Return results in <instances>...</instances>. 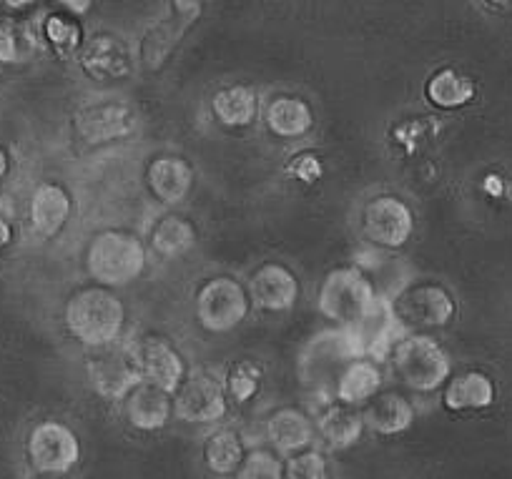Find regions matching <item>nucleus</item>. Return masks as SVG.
<instances>
[{"instance_id":"f257e3e1","label":"nucleus","mask_w":512,"mask_h":479,"mask_svg":"<svg viewBox=\"0 0 512 479\" xmlns=\"http://www.w3.org/2000/svg\"><path fill=\"white\" fill-rule=\"evenodd\" d=\"M364 357L357 337L344 327L322 329L299 347L297 379L312 397L334 402V384L354 359Z\"/></svg>"},{"instance_id":"f03ea898","label":"nucleus","mask_w":512,"mask_h":479,"mask_svg":"<svg viewBox=\"0 0 512 479\" xmlns=\"http://www.w3.org/2000/svg\"><path fill=\"white\" fill-rule=\"evenodd\" d=\"M63 322L78 344L101 349L121 339L126 329V304L108 286H83L68 296Z\"/></svg>"},{"instance_id":"7ed1b4c3","label":"nucleus","mask_w":512,"mask_h":479,"mask_svg":"<svg viewBox=\"0 0 512 479\" xmlns=\"http://www.w3.org/2000/svg\"><path fill=\"white\" fill-rule=\"evenodd\" d=\"M149 249L134 231L106 229L91 236L86 249V271L96 284L118 289L146 271Z\"/></svg>"},{"instance_id":"20e7f679","label":"nucleus","mask_w":512,"mask_h":479,"mask_svg":"<svg viewBox=\"0 0 512 479\" xmlns=\"http://www.w3.org/2000/svg\"><path fill=\"white\" fill-rule=\"evenodd\" d=\"M379 294L369 276L357 264L337 266L322 279L317 309L334 327L352 329L379 304Z\"/></svg>"},{"instance_id":"39448f33","label":"nucleus","mask_w":512,"mask_h":479,"mask_svg":"<svg viewBox=\"0 0 512 479\" xmlns=\"http://www.w3.org/2000/svg\"><path fill=\"white\" fill-rule=\"evenodd\" d=\"M392 372L417 394H432L445 387L452 377V359L440 342L430 334L412 332L405 334L392 347L390 357Z\"/></svg>"},{"instance_id":"423d86ee","label":"nucleus","mask_w":512,"mask_h":479,"mask_svg":"<svg viewBox=\"0 0 512 479\" xmlns=\"http://www.w3.org/2000/svg\"><path fill=\"white\" fill-rule=\"evenodd\" d=\"M86 377L98 397L106 402H123L144 382L139 347L118 339L101 349H91L86 359Z\"/></svg>"},{"instance_id":"0eeeda50","label":"nucleus","mask_w":512,"mask_h":479,"mask_svg":"<svg viewBox=\"0 0 512 479\" xmlns=\"http://www.w3.org/2000/svg\"><path fill=\"white\" fill-rule=\"evenodd\" d=\"M251 306L249 289L229 274L209 276L194 296L196 322L211 334L234 332L246 322Z\"/></svg>"},{"instance_id":"6e6552de","label":"nucleus","mask_w":512,"mask_h":479,"mask_svg":"<svg viewBox=\"0 0 512 479\" xmlns=\"http://www.w3.org/2000/svg\"><path fill=\"white\" fill-rule=\"evenodd\" d=\"M397 322L407 334L442 329L455 319L457 304L450 289L430 279H415L390 301Z\"/></svg>"},{"instance_id":"1a4fd4ad","label":"nucleus","mask_w":512,"mask_h":479,"mask_svg":"<svg viewBox=\"0 0 512 479\" xmlns=\"http://www.w3.org/2000/svg\"><path fill=\"white\" fill-rule=\"evenodd\" d=\"M204 3L201 0H169L161 16L146 26L139 41V63L149 71H159L176 51L186 33L199 23Z\"/></svg>"},{"instance_id":"9d476101","label":"nucleus","mask_w":512,"mask_h":479,"mask_svg":"<svg viewBox=\"0 0 512 479\" xmlns=\"http://www.w3.org/2000/svg\"><path fill=\"white\" fill-rule=\"evenodd\" d=\"M359 226H362V236L372 244V249L397 251L412 239L415 214H412L410 204L402 201L400 196L379 194L362 206Z\"/></svg>"},{"instance_id":"9b49d317","label":"nucleus","mask_w":512,"mask_h":479,"mask_svg":"<svg viewBox=\"0 0 512 479\" xmlns=\"http://www.w3.org/2000/svg\"><path fill=\"white\" fill-rule=\"evenodd\" d=\"M229 414V397L221 377L206 369L186 374L181 387L174 392V417L186 424H221Z\"/></svg>"},{"instance_id":"f8f14e48","label":"nucleus","mask_w":512,"mask_h":479,"mask_svg":"<svg viewBox=\"0 0 512 479\" xmlns=\"http://www.w3.org/2000/svg\"><path fill=\"white\" fill-rule=\"evenodd\" d=\"M26 454L38 474H68L81 462V439L61 419H43L28 434Z\"/></svg>"},{"instance_id":"ddd939ff","label":"nucleus","mask_w":512,"mask_h":479,"mask_svg":"<svg viewBox=\"0 0 512 479\" xmlns=\"http://www.w3.org/2000/svg\"><path fill=\"white\" fill-rule=\"evenodd\" d=\"M246 289H249L251 304L256 309L269 311V314L294 309L299 294H302L297 274L287 264H282V261H264V264L256 266L249 274Z\"/></svg>"},{"instance_id":"4468645a","label":"nucleus","mask_w":512,"mask_h":479,"mask_svg":"<svg viewBox=\"0 0 512 479\" xmlns=\"http://www.w3.org/2000/svg\"><path fill=\"white\" fill-rule=\"evenodd\" d=\"M81 68L91 81H123L136 71V56L123 38L98 33L81 48Z\"/></svg>"},{"instance_id":"2eb2a0df","label":"nucleus","mask_w":512,"mask_h":479,"mask_svg":"<svg viewBox=\"0 0 512 479\" xmlns=\"http://www.w3.org/2000/svg\"><path fill=\"white\" fill-rule=\"evenodd\" d=\"M136 347H139L144 382H151L174 394L189 374L184 354L176 349V344L164 334H146Z\"/></svg>"},{"instance_id":"dca6fc26","label":"nucleus","mask_w":512,"mask_h":479,"mask_svg":"<svg viewBox=\"0 0 512 479\" xmlns=\"http://www.w3.org/2000/svg\"><path fill=\"white\" fill-rule=\"evenodd\" d=\"M264 439L277 454H297L302 449L312 447L317 439V424L312 414L304 412L302 407H277L267 419H264Z\"/></svg>"},{"instance_id":"f3484780","label":"nucleus","mask_w":512,"mask_h":479,"mask_svg":"<svg viewBox=\"0 0 512 479\" xmlns=\"http://www.w3.org/2000/svg\"><path fill=\"white\" fill-rule=\"evenodd\" d=\"M146 186L159 204H181L194 186V166L174 153L154 156L146 166Z\"/></svg>"},{"instance_id":"a211bd4d","label":"nucleus","mask_w":512,"mask_h":479,"mask_svg":"<svg viewBox=\"0 0 512 479\" xmlns=\"http://www.w3.org/2000/svg\"><path fill=\"white\" fill-rule=\"evenodd\" d=\"M123 417L139 432H161L174 419V394L151 382H141L123 399Z\"/></svg>"},{"instance_id":"6ab92c4d","label":"nucleus","mask_w":512,"mask_h":479,"mask_svg":"<svg viewBox=\"0 0 512 479\" xmlns=\"http://www.w3.org/2000/svg\"><path fill=\"white\" fill-rule=\"evenodd\" d=\"M136 113L123 103H98L76 113V131L86 143H108L136 131Z\"/></svg>"},{"instance_id":"aec40b11","label":"nucleus","mask_w":512,"mask_h":479,"mask_svg":"<svg viewBox=\"0 0 512 479\" xmlns=\"http://www.w3.org/2000/svg\"><path fill=\"white\" fill-rule=\"evenodd\" d=\"M73 214V199L68 194L66 186L56 184V181H46L38 186L31 196V206H28V216H31V226L38 236L43 239H53L63 231Z\"/></svg>"},{"instance_id":"412c9836","label":"nucleus","mask_w":512,"mask_h":479,"mask_svg":"<svg viewBox=\"0 0 512 479\" xmlns=\"http://www.w3.org/2000/svg\"><path fill=\"white\" fill-rule=\"evenodd\" d=\"M362 417L367 429H372L379 437H397L415 424L417 409L405 394L390 389L369 399L362 409Z\"/></svg>"},{"instance_id":"4be33fe9","label":"nucleus","mask_w":512,"mask_h":479,"mask_svg":"<svg viewBox=\"0 0 512 479\" xmlns=\"http://www.w3.org/2000/svg\"><path fill=\"white\" fill-rule=\"evenodd\" d=\"M314 424H317V437L332 452H344V449L354 447L367 429L357 407H347L339 402L324 404L322 412L314 417Z\"/></svg>"},{"instance_id":"5701e85b","label":"nucleus","mask_w":512,"mask_h":479,"mask_svg":"<svg viewBox=\"0 0 512 479\" xmlns=\"http://www.w3.org/2000/svg\"><path fill=\"white\" fill-rule=\"evenodd\" d=\"M384 372L382 364L372 357H359L342 372L334 384V402L347 407H364L372 397L382 392Z\"/></svg>"},{"instance_id":"b1692460","label":"nucleus","mask_w":512,"mask_h":479,"mask_svg":"<svg viewBox=\"0 0 512 479\" xmlns=\"http://www.w3.org/2000/svg\"><path fill=\"white\" fill-rule=\"evenodd\" d=\"M357 266L369 276V281H372L374 289H377L379 299L384 301H392L407 284H410V281H415L410 264L402 261L400 256L392 254V251H364V254L359 256Z\"/></svg>"},{"instance_id":"393cba45","label":"nucleus","mask_w":512,"mask_h":479,"mask_svg":"<svg viewBox=\"0 0 512 479\" xmlns=\"http://www.w3.org/2000/svg\"><path fill=\"white\" fill-rule=\"evenodd\" d=\"M199 241V229L194 221L184 214H169L159 216L149 231V246L156 256L161 259H181L189 254Z\"/></svg>"},{"instance_id":"a878e982","label":"nucleus","mask_w":512,"mask_h":479,"mask_svg":"<svg viewBox=\"0 0 512 479\" xmlns=\"http://www.w3.org/2000/svg\"><path fill=\"white\" fill-rule=\"evenodd\" d=\"M495 384L485 372H462L450 377L442 392V404L447 412H480L495 402Z\"/></svg>"},{"instance_id":"bb28decb","label":"nucleus","mask_w":512,"mask_h":479,"mask_svg":"<svg viewBox=\"0 0 512 479\" xmlns=\"http://www.w3.org/2000/svg\"><path fill=\"white\" fill-rule=\"evenodd\" d=\"M246 452H249V447H246L244 437H241L239 429L231 427L211 429L201 442V459L219 477H234L236 469L244 462Z\"/></svg>"},{"instance_id":"cd10ccee","label":"nucleus","mask_w":512,"mask_h":479,"mask_svg":"<svg viewBox=\"0 0 512 479\" xmlns=\"http://www.w3.org/2000/svg\"><path fill=\"white\" fill-rule=\"evenodd\" d=\"M264 123L277 138H299L312 131L314 111L304 98L277 96L264 108Z\"/></svg>"},{"instance_id":"c85d7f7f","label":"nucleus","mask_w":512,"mask_h":479,"mask_svg":"<svg viewBox=\"0 0 512 479\" xmlns=\"http://www.w3.org/2000/svg\"><path fill=\"white\" fill-rule=\"evenodd\" d=\"M216 121L226 128H246L259 116V96L249 86H226L211 98Z\"/></svg>"},{"instance_id":"c756f323","label":"nucleus","mask_w":512,"mask_h":479,"mask_svg":"<svg viewBox=\"0 0 512 479\" xmlns=\"http://www.w3.org/2000/svg\"><path fill=\"white\" fill-rule=\"evenodd\" d=\"M475 91V83L465 73L455 71V68H440L425 83L427 101L432 106L442 108V111H457V108L472 103Z\"/></svg>"},{"instance_id":"7c9ffc66","label":"nucleus","mask_w":512,"mask_h":479,"mask_svg":"<svg viewBox=\"0 0 512 479\" xmlns=\"http://www.w3.org/2000/svg\"><path fill=\"white\" fill-rule=\"evenodd\" d=\"M264 372L262 367L251 359H239V362H231L226 367V374L221 377L226 389V397L236 404H246L259 394L262 389Z\"/></svg>"},{"instance_id":"2f4dec72","label":"nucleus","mask_w":512,"mask_h":479,"mask_svg":"<svg viewBox=\"0 0 512 479\" xmlns=\"http://www.w3.org/2000/svg\"><path fill=\"white\" fill-rule=\"evenodd\" d=\"M234 479H284V462L272 447H254L246 452Z\"/></svg>"},{"instance_id":"473e14b6","label":"nucleus","mask_w":512,"mask_h":479,"mask_svg":"<svg viewBox=\"0 0 512 479\" xmlns=\"http://www.w3.org/2000/svg\"><path fill=\"white\" fill-rule=\"evenodd\" d=\"M284 479H329V462L322 449L307 447L289 454L284 462Z\"/></svg>"},{"instance_id":"72a5a7b5","label":"nucleus","mask_w":512,"mask_h":479,"mask_svg":"<svg viewBox=\"0 0 512 479\" xmlns=\"http://www.w3.org/2000/svg\"><path fill=\"white\" fill-rule=\"evenodd\" d=\"M43 36L63 56L78 51V46H81V26L71 16H61V13H53V16L46 18Z\"/></svg>"},{"instance_id":"f704fd0d","label":"nucleus","mask_w":512,"mask_h":479,"mask_svg":"<svg viewBox=\"0 0 512 479\" xmlns=\"http://www.w3.org/2000/svg\"><path fill=\"white\" fill-rule=\"evenodd\" d=\"M289 171H292L297 179L314 181V179H319V174H322V166H319V158L312 156V153H299V156L292 158Z\"/></svg>"},{"instance_id":"c9c22d12","label":"nucleus","mask_w":512,"mask_h":479,"mask_svg":"<svg viewBox=\"0 0 512 479\" xmlns=\"http://www.w3.org/2000/svg\"><path fill=\"white\" fill-rule=\"evenodd\" d=\"M21 61V48H18V33L8 26H0V63Z\"/></svg>"},{"instance_id":"e433bc0d","label":"nucleus","mask_w":512,"mask_h":479,"mask_svg":"<svg viewBox=\"0 0 512 479\" xmlns=\"http://www.w3.org/2000/svg\"><path fill=\"white\" fill-rule=\"evenodd\" d=\"M63 8H66L68 13H73V16H83V13L91 11L93 0H58Z\"/></svg>"},{"instance_id":"4c0bfd02","label":"nucleus","mask_w":512,"mask_h":479,"mask_svg":"<svg viewBox=\"0 0 512 479\" xmlns=\"http://www.w3.org/2000/svg\"><path fill=\"white\" fill-rule=\"evenodd\" d=\"M13 241V226L6 216H0V249H6Z\"/></svg>"},{"instance_id":"58836bf2","label":"nucleus","mask_w":512,"mask_h":479,"mask_svg":"<svg viewBox=\"0 0 512 479\" xmlns=\"http://www.w3.org/2000/svg\"><path fill=\"white\" fill-rule=\"evenodd\" d=\"M11 174V153L6 151V146H0V181Z\"/></svg>"},{"instance_id":"ea45409f","label":"nucleus","mask_w":512,"mask_h":479,"mask_svg":"<svg viewBox=\"0 0 512 479\" xmlns=\"http://www.w3.org/2000/svg\"><path fill=\"white\" fill-rule=\"evenodd\" d=\"M31 3H33V0H3V6L13 8V11H21V8L31 6Z\"/></svg>"},{"instance_id":"a19ab883","label":"nucleus","mask_w":512,"mask_h":479,"mask_svg":"<svg viewBox=\"0 0 512 479\" xmlns=\"http://www.w3.org/2000/svg\"><path fill=\"white\" fill-rule=\"evenodd\" d=\"M36 479H68L66 474H38Z\"/></svg>"},{"instance_id":"79ce46f5","label":"nucleus","mask_w":512,"mask_h":479,"mask_svg":"<svg viewBox=\"0 0 512 479\" xmlns=\"http://www.w3.org/2000/svg\"><path fill=\"white\" fill-rule=\"evenodd\" d=\"M0 6H3V0H0Z\"/></svg>"}]
</instances>
